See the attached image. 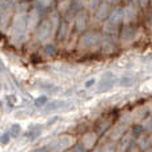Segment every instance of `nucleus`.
Masks as SVG:
<instances>
[{
    "instance_id": "a878e982",
    "label": "nucleus",
    "mask_w": 152,
    "mask_h": 152,
    "mask_svg": "<svg viewBox=\"0 0 152 152\" xmlns=\"http://www.w3.org/2000/svg\"><path fill=\"white\" fill-rule=\"evenodd\" d=\"M142 89L143 91H145V92H151L152 91V80L145 81V83L142 86Z\"/></svg>"
},
{
    "instance_id": "2f4dec72",
    "label": "nucleus",
    "mask_w": 152,
    "mask_h": 152,
    "mask_svg": "<svg viewBox=\"0 0 152 152\" xmlns=\"http://www.w3.org/2000/svg\"><path fill=\"white\" fill-rule=\"evenodd\" d=\"M75 152H86V148L83 147V145H76L75 147Z\"/></svg>"
},
{
    "instance_id": "a211bd4d",
    "label": "nucleus",
    "mask_w": 152,
    "mask_h": 152,
    "mask_svg": "<svg viewBox=\"0 0 152 152\" xmlns=\"http://www.w3.org/2000/svg\"><path fill=\"white\" fill-rule=\"evenodd\" d=\"M67 32H68V26H67V23L59 24V34H58V37H59V39L63 40L64 37L67 36Z\"/></svg>"
},
{
    "instance_id": "e433bc0d",
    "label": "nucleus",
    "mask_w": 152,
    "mask_h": 152,
    "mask_svg": "<svg viewBox=\"0 0 152 152\" xmlns=\"http://www.w3.org/2000/svg\"><path fill=\"white\" fill-rule=\"evenodd\" d=\"M35 152H45L44 150H37V151H35Z\"/></svg>"
},
{
    "instance_id": "cd10ccee",
    "label": "nucleus",
    "mask_w": 152,
    "mask_h": 152,
    "mask_svg": "<svg viewBox=\"0 0 152 152\" xmlns=\"http://www.w3.org/2000/svg\"><path fill=\"white\" fill-rule=\"evenodd\" d=\"M95 83H96V79H95V77H89V79H87V80H86L84 87H86V88H89V87H92Z\"/></svg>"
},
{
    "instance_id": "c756f323",
    "label": "nucleus",
    "mask_w": 152,
    "mask_h": 152,
    "mask_svg": "<svg viewBox=\"0 0 152 152\" xmlns=\"http://www.w3.org/2000/svg\"><path fill=\"white\" fill-rule=\"evenodd\" d=\"M44 51H45L47 55H53V53H55V48H53V45H45Z\"/></svg>"
},
{
    "instance_id": "f8f14e48",
    "label": "nucleus",
    "mask_w": 152,
    "mask_h": 152,
    "mask_svg": "<svg viewBox=\"0 0 152 152\" xmlns=\"http://www.w3.org/2000/svg\"><path fill=\"white\" fill-rule=\"evenodd\" d=\"M124 131H126V124H118L116 127H113L112 132H111V139L112 140H116L119 137H121L124 135Z\"/></svg>"
},
{
    "instance_id": "b1692460",
    "label": "nucleus",
    "mask_w": 152,
    "mask_h": 152,
    "mask_svg": "<svg viewBox=\"0 0 152 152\" xmlns=\"http://www.w3.org/2000/svg\"><path fill=\"white\" fill-rule=\"evenodd\" d=\"M10 139H11V135L8 134V132H5V134H3L1 136H0L1 144H8V143H10Z\"/></svg>"
},
{
    "instance_id": "f3484780",
    "label": "nucleus",
    "mask_w": 152,
    "mask_h": 152,
    "mask_svg": "<svg viewBox=\"0 0 152 152\" xmlns=\"http://www.w3.org/2000/svg\"><path fill=\"white\" fill-rule=\"evenodd\" d=\"M137 144H139L140 148H148L150 144H151L150 136H147V135H142V136L139 137V140H137Z\"/></svg>"
},
{
    "instance_id": "4be33fe9",
    "label": "nucleus",
    "mask_w": 152,
    "mask_h": 152,
    "mask_svg": "<svg viewBox=\"0 0 152 152\" xmlns=\"http://www.w3.org/2000/svg\"><path fill=\"white\" fill-rule=\"evenodd\" d=\"M100 152H115V144H112V143H107V144L102 148Z\"/></svg>"
},
{
    "instance_id": "f704fd0d",
    "label": "nucleus",
    "mask_w": 152,
    "mask_h": 152,
    "mask_svg": "<svg viewBox=\"0 0 152 152\" xmlns=\"http://www.w3.org/2000/svg\"><path fill=\"white\" fill-rule=\"evenodd\" d=\"M107 1H108V3H115L116 0H107Z\"/></svg>"
},
{
    "instance_id": "ddd939ff",
    "label": "nucleus",
    "mask_w": 152,
    "mask_h": 152,
    "mask_svg": "<svg viewBox=\"0 0 152 152\" xmlns=\"http://www.w3.org/2000/svg\"><path fill=\"white\" fill-rule=\"evenodd\" d=\"M135 36V29L132 28V27H124L123 32H121V39H123V42H131L132 39H134Z\"/></svg>"
},
{
    "instance_id": "f03ea898",
    "label": "nucleus",
    "mask_w": 152,
    "mask_h": 152,
    "mask_svg": "<svg viewBox=\"0 0 152 152\" xmlns=\"http://www.w3.org/2000/svg\"><path fill=\"white\" fill-rule=\"evenodd\" d=\"M121 20H123L121 19V8H115L110 13V18H108L107 23H105L104 29L107 32H110V34H112V32L116 31V28H118V26L120 24Z\"/></svg>"
},
{
    "instance_id": "7ed1b4c3",
    "label": "nucleus",
    "mask_w": 152,
    "mask_h": 152,
    "mask_svg": "<svg viewBox=\"0 0 152 152\" xmlns=\"http://www.w3.org/2000/svg\"><path fill=\"white\" fill-rule=\"evenodd\" d=\"M100 42V35L97 32H88L83 35L80 39V47L81 48H92L96 47Z\"/></svg>"
},
{
    "instance_id": "423d86ee",
    "label": "nucleus",
    "mask_w": 152,
    "mask_h": 152,
    "mask_svg": "<svg viewBox=\"0 0 152 152\" xmlns=\"http://www.w3.org/2000/svg\"><path fill=\"white\" fill-rule=\"evenodd\" d=\"M26 26H27V23L23 16L16 18L15 23H13V35H15L16 37H20L21 35L24 34V31H26Z\"/></svg>"
},
{
    "instance_id": "bb28decb",
    "label": "nucleus",
    "mask_w": 152,
    "mask_h": 152,
    "mask_svg": "<svg viewBox=\"0 0 152 152\" xmlns=\"http://www.w3.org/2000/svg\"><path fill=\"white\" fill-rule=\"evenodd\" d=\"M89 8H91L92 11H96V8L99 7L100 4V0H89Z\"/></svg>"
},
{
    "instance_id": "4468645a",
    "label": "nucleus",
    "mask_w": 152,
    "mask_h": 152,
    "mask_svg": "<svg viewBox=\"0 0 152 152\" xmlns=\"http://www.w3.org/2000/svg\"><path fill=\"white\" fill-rule=\"evenodd\" d=\"M66 105V102L64 100H53V102L45 104V111H55V110H60L61 107Z\"/></svg>"
},
{
    "instance_id": "39448f33",
    "label": "nucleus",
    "mask_w": 152,
    "mask_h": 152,
    "mask_svg": "<svg viewBox=\"0 0 152 152\" xmlns=\"http://www.w3.org/2000/svg\"><path fill=\"white\" fill-rule=\"evenodd\" d=\"M113 86V75L111 72H105L103 74L102 79H100V84L97 87V92H105L107 89H110Z\"/></svg>"
},
{
    "instance_id": "9d476101",
    "label": "nucleus",
    "mask_w": 152,
    "mask_h": 152,
    "mask_svg": "<svg viewBox=\"0 0 152 152\" xmlns=\"http://www.w3.org/2000/svg\"><path fill=\"white\" fill-rule=\"evenodd\" d=\"M96 143V135L95 134H86L83 136V139H81V145H83L84 148H92L94 147V144Z\"/></svg>"
},
{
    "instance_id": "412c9836",
    "label": "nucleus",
    "mask_w": 152,
    "mask_h": 152,
    "mask_svg": "<svg viewBox=\"0 0 152 152\" xmlns=\"http://www.w3.org/2000/svg\"><path fill=\"white\" fill-rule=\"evenodd\" d=\"M48 102V97L45 96V95H42V96H39L36 100H35V105L36 107H43V105H45Z\"/></svg>"
},
{
    "instance_id": "6ab92c4d",
    "label": "nucleus",
    "mask_w": 152,
    "mask_h": 152,
    "mask_svg": "<svg viewBox=\"0 0 152 152\" xmlns=\"http://www.w3.org/2000/svg\"><path fill=\"white\" fill-rule=\"evenodd\" d=\"M145 113H148V108L145 107V105H142V107H139L136 111H135L134 116L139 120V119H143L145 116Z\"/></svg>"
},
{
    "instance_id": "4c0bfd02",
    "label": "nucleus",
    "mask_w": 152,
    "mask_h": 152,
    "mask_svg": "<svg viewBox=\"0 0 152 152\" xmlns=\"http://www.w3.org/2000/svg\"><path fill=\"white\" fill-rule=\"evenodd\" d=\"M92 152H100V150H94Z\"/></svg>"
},
{
    "instance_id": "c9c22d12",
    "label": "nucleus",
    "mask_w": 152,
    "mask_h": 152,
    "mask_svg": "<svg viewBox=\"0 0 152 152\" xmlns=\"http://www.w3.org/2000/svg\"><path fill=\"white\" fill-rule=\"evenodd\" d=\"M145 152H152V148H148V150H145Z\"/></svg>"
},
{
    "instance_id": "c85d7f7f",
    "label": "nucleus",
    "mask_w": 152,
    "mask_h": 152,
    "mask_svg": "<svg viewBox=\"0 0 152 152\" xmlns=\"http://www.w3.org/2000/svg\"><path fill=\"white\" fill-rule=\"evenodd\" d=\"M40 135V129H36V131H28L27 132V136H29L31 139H35Z\"/></svg>"
},
{
    "instance_id": "2eb2a0df",
    "label": "nucleus",
    "mask_w": 152,
    "mask_h": 152,
    "mask_svg": "<svg viewBox=\"0 0 152 152\" xmlns=\"http://www.w3.org/2000/svg\"><path fill=\"white\" fill-rule=\"evenodd\" d=\"M135 79L132 76H123L119 79V86L120 87H132L135 84Z\"/></svg>"
},
{
    "instance_id": "58836bf2",
    "label": "nucleus",
    "mask_w": 152,
    "mask_h": 152,
    "mask_svg": "<svg viewBox=\"0 0 152 152\" xmlns=\"http://www.w3.org/2000/svg\"><path fill=\"white\" fill-rule=\"evenodd\" d=\"M58 1H63V0H58Z\"/></svg>"
},
{
    "instance_id": "dca6fc26",
    "label": "nucleus",
    "mask_w": 152,
    "mask_h": 152,
    "mask_svg": "<svg viewBox=\"0 0 152 152\" xmlns=\"http://www.w3.org/2000/svg\"><path fill=\"white\" fill-rule=\"evenodd\" d=\"M131 140H132L131 134H127L126 136L123 135V139H121V142H120V150L121 151H126L127 148L129 147V144H131Z\"/></svg>"
},
{
    "instance_id": "9b49d317",
    "label": "nucleus",
    "mask_w": 152,
    "mask_h": 152,
    "mask_svg": "<svg viewBox=\"0 0 152 152\" xmlns=\"http://www.w3.org/2000/svg\"><path fill=\"white\" fill-rule=\"evenodd\" d=\"M26 23H27V26H29L31 28L36 27V24L39 23V12H37L36 10H32L31 12L28 13V18H27Z\"/></svg>"
},
{
    "instance_id": "aec40b11",
    "label": "nucleus",
    "mask_w": 152,
    "mask_h": 152,
    "mask_svg": "<svg viewBox=\"0 0 152 152\" xmlns=\"http://www.w3.org/2000/svg\"><path fill=\"white\" fill-rule=\"evenodd\" d=\"M20 132H21V128L19 124H12V126H11V131H10L11 137H18L19 135H20Z\"/></svg>"
},
{
    "instance_id": "6e6552de",
    "label": "nucleus",
    "mask_w": 152,
    "mask_h": 152,
    "mask_svg": "<svg viewBox=\"0 0 152 152\" xmlns=\"http://www.w3.org/2000/svg\"><path fill=\"white\" fill-rule=\"evenodd\" d=\"M108 15H110V5L108 3H100L99 7L96 8V18L99 20H103V19H107Z\"/></svg>"
},
{
    "instance_id": "1a4fd4ad",
    "label": "nucleus",
    "mask_w": 152,
    "mask_h": 152,
    "mask_svg": "<svg viewBox=\"0 0 152 152\" xmlns=\"http://www.w3.org/2000/svg\"><path fill=\"white\" fill-rule=\"evenodd\" d=\"M87 27V16L84 12L79 13L77 16H76V20H75V28L77 32H83L84 29H86Z\"/></svg>"
},
{
    "instance_id": "20e7f679",
    "label": "nucleus",
    "mask_w": 152,
    "mask_h": 152,
    "mask_svg": "<svg viewBox=\"0 0 152 152\" xmlns=\"http://www.w3.org/2000/svg\"><path fill=\"white\" fill-rule=\"evenodd\" d=\"M51 31H52V26H51V21L50 20H44L40 23V26L37 27V31H36V36L39 40H45L48 36L51 35Z\"/></svg>"
},
{
    "instance_id": "7c9ffc66",
    "label": "nucleus",
    "mask_w": 152,
    "mask_h": 152,
    "mask_svg": "<svg viewBox=\"0 0 152 152\" xmlns=\"http://www.w3.org/2000/svg\"><path fill=\"white\" fill-rule=\"evenodd\" d=\"M51 1H52V0H39V3L43 5V7H48V5L51 4Z\"/></svg>"
},
{
    "instance_id": "393cba45",
    "label": "nucleus",
    "mask_w": 152,
    "mask_h": 152,
    "mask_svg": "<svg viewBox=\"0 0 152 152\" xmlns=\"http://www.w3.org/2000/svg\"><path fill=\"white\" fill-rule=\"evenodd\" d=\"M5 99H7V102H8V104H10V105L16 104V102H18V97H16L15 95H7V96H5Z\"/></svg>"
},
{
    "instance_id": "f257e3e1",
    "label": "nucleus",
    "mask_w": 152,
    "mask_h": 152,
    "mask_svg": "<svg viewBox=\"0 0 152 152\" xmlns=\"http://www.w3.org/2000/svg\"><path fill=\"white\" fill-rule=\"evenodd\" d=\"M74 143H75V139L72 136H69V135H61V136H59L58 139L51 143L50 148L53 152H61V151L67 150V148H69L71 145H74Z\"/></svg>"
},
{
    "instance_id": "72a5a7b5",
    "label": "nucleus",
    "mask_w": 152,
    "mask_h": 152,
    "mask_svg": "<svg viewBox=\"0 0 152 152\" xmlns=\"http://www.w3.org/2000/svg\"><path fill=\"white\" fill-rule=\"evenodd\" d=\"M3 68H4V64H3L1 59H0V69H3Z\"/></svg>"
},
{
    "instance_id": "5701e85b",
    "label": "nucleus",
    "mask_w": 152,
    "mask_h": 152,
    "mask_svg": "<svg viewBox=\"0 0 152 152\" xmlns=\"http://www.w3.org/2000/svg\"><path fill=\"white\" fill-rule=\"evenodd\" d=\"M144 129H147V131L152 132V115L148 116V118L145 119V121H144Z\"/></svg>"
},
{
    "instance_id": "0eeeda50",
    "label": "nucleus",
    "mask_w": 152,
    "mask_h": 152,
    "mask_svg": "<svg viewBox=\"0 0 152 152\" xmlns=\"http://www.w3.org/2000/svg\"><path fill=\"white\" fill-rule=\"evenodd\" d=\"M136 18V8L134 5H127L124 10H121V19L124 23H131Z\"/></svg>"
},
{
    "instance_id": "473e14b6",
    "label": "nucleus",
    "mask_w": 152,
    "mask_h": 152,
    "mask_svg": "<svg viewBox=\"0 0 152 152\" xmlns=\"http://www.w3.org/2000/svg\"><path fill=\"white\" fill-rule=\"evenodd\" d=\"M137 3H139L142 7H145V5H147V3H148V0H137Z\"/></svg>"
}]
</instances>
